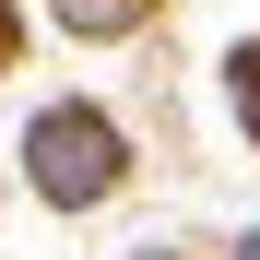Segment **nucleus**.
<instances>
[{
  "mask_svg": "<svg viewBox=\"0 0 260 260\" xmlns=\"http://www.w3.org/2000/svg\"><path fill=\"white\" fill-rule=\"evenodd\" d=\"M48 178H59V189H95V178H107V142H95L83 118H59V130H48Z\"/></svg>",
  "mask_w": 260,
  "mask_h": 260,
  "instance_id": "1",
  "label": "nucleus"
}]
</instances>
